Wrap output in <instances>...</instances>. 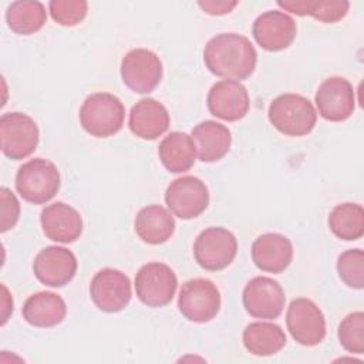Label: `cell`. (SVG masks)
<instances>
[{"label": "cell", "mask_w": 364, "mask_h": 364, "mask_svg": "<svg viewBox=\"0 0 364 364\" xmlns=\"http://www.w3.org/2000/svg\"><path fill=\"white\" fill-rule=\"evenodd\" d=\"M203 61L212 74L240 81L253 74L257 53L247 37L237 33H220L206 43Z\"/></svg>", "instance_id": "1"}, {"label": "cell", "mask_w": 364, "mask_h": 364, "mask_svg": "<svg viewBox=\"0 0 364 364\" xmlns=\"http://www.w3.org/2000/svg\"><path fill=\"white\" fill-rule=\"evenodd\" d=\"M125 107L121 100L109 92L88 95L80 108V122L85 132L97 138H108L121 131Z\"/></svg>", "instance_id": "2"}, {"label": "cell", "mask_w": 364, "mask_h": 364, "mask_svg": "<svg viewBox=\"0 0 364 364\" xmlns=\"http://www.w3.org/2000/svg\"><path fill=\"white\" fill-rule=\"evenodd\" d=\"M269 121L282 134L303 136L313 131L317 112L313 104L300 94L277 95L269 105Z\"/></svg>", "instance_id": "3"}, {"label": "cell", "mask_w": 364, "mask_h": 364, "mask_svg": "<svg viewBox=\"0 0 364 364\" xmlns=\"http://www.w3.org/2000/svg\"><path fill=\"white\" fill-rule=\"evenodd\" d=\"M16 189L30 203H47L60 189V172L48 159H30L16 173Z\"/></svg>", "instance_id": "4"}, {"label": "cell", "mask_w": 364, "mask_h": 364, "mask_svg": "<svg viewBox=\"0 0 364 364\" xmlns=\"http://www.w3.org/2000/svg\"><path fill=\"white\" fill-rule=\"evenodd\" d=\"M178 309L189 321L208 323L220 310V293L209 279H191L179 290Z\"/></svg>", "instance_id": "5"}, {"label": "cell", "mask_w": 364, "mask_h": 364, "mask_svg": "<svg viewBox=\"0 0 364 364\" xmlns=\"http://www.w3.org/2000/svg\"><path fill=\"white\" fill-rule=\"evenodd\" d=\"M237 253V240L235 235L219 226L202 230L193 243V256L196 263L209 272H218L228 267Z\"/></svg>", "instance_id": "6"}, {"label": "cell", "mask_w": 364, "mask_h": 364, "mask_svg": "<svg viewBox=\"0 0 364 364\" xmlns=\"http://www.w3.org/2000/svg\"><path fill=\"white\" fill-rule=\"evenodd\" d=\"M0 138L3 154L13 159L30 156L38 145V127L36 121L23 112H6L0 118Z\"/></svg>", "instance_id": "7"}, {"label": "cell", "mask_w": 364, "mask_h": 364, "mask_svg": "<svg viewBox=\"0 0 364 364\" xmlns=\"http://www.w3.org/2000/svg\"><path fill=\"white\" fill-rule=\"evenodd\" d=\"M176 287L175 272L161 262H149L135 274L136 297L148 307H164L171 303Z\"/></svg>", "instance_id": "8"}, {"label": "cell", "mask_w": 364, "mask_h": 364, "mask_svg": "<svg viewBox=\"0 0 364 364\" xmlns=\"http://www.w3.org/2000/svg\"><path fill=\"white\" fill-rule=\"evenodd\" d=\"M286 324L290 336L301 346L313 347L326 337V318L318 306L306 297L290 301L286 313Z\"/></svg>", "instance_id": "9"}, {"label": "cell", "mask_w": 364, "mask_h": 364, "mask_svg": "<svg viewBox=\"0 0 364 364\" xmlns=\"http://www.w3.org/2000/svg\"><path fill=\"white\" fill-rule=\"evenodd\" d=\"M162 74V61L154 51L146 48H134L121 61V78L124 84L138 94L154 91L161 82Z\"/></svg>", "instance_id": "10"}, {"label": "cell", "mask_w": 364, "mask_h": 364, "mask_svg": "<svg viewBox=\"0 0 364 364\" xmlns=\"http://www.w3.org/2000/svg\"><path fill=\"white\" fill-rule=\"evenodd\" d=\"M165 203L181 219L198 218L209 205L208 186L196 176L186 175L176 178L165 191Z\"/></svg>", "instance_id": "11"}, {"label": "cell", "mask_w": 364, "mask_h": 364, "mask_svg": "<svg viewBox=\"0 0 364 364\" xmlns=\"http://www.w3.org/2000/svg\"><path fill=\"white\" fill-rule=\"evenodd\" d=\"M90 296L101 311L118 313L131 301V280L118 269L104 267L91 279Z\"/></svg>", "instance_id": "12"}, {"label": "cell", "mask_w": 364, "mask_h": 364, "mask_svg": "<svg viewBox=\"0 0 364 364\" xmlns=\"http://www.w3.org/2000/svg\"><path fill=\"white\" fill-rule=\"evenodd\" d=\"M245 310L256 318H277L286 303L283 287L272 277L256 276L243 289Z\"/></svg>", "instance_id": "13"}, {"label": "cell", "mask_w": 364, "mask_h": 364, "mask_svg": "<svg viewBox=\"0 0 364 364\" xmlns=\"http://www.w3.org/2000/svg\"><path fill=\"white\" fill-rule=\"evenodd\" d=\"M314 101L318 114L331 122L348 119L355 108V94L351 82L343 77L326 78L317 88Z\"/></svg>", "instance_id": "14"}, {"label": "cell", "mask_w": 364, "mask_h": 364, "mask_svg": "<svg viewBox=\"0 0 364 364\" xmlns=\"http://www.w3.org/2000/svg\"><path fill=\"white\" fill-rule=\"evenodd\" d=\"M75 255L61 246H47L41 249L34 262L33 272L38 282L50 287H63L68 284L77 273Z\"/></svg>", "instance_id": "15"}, {"label": "cell", "mask_w": 364, "mask_h": 364, "mask_svg": "<svg viewBox=\"0 0 364 364\" xmlns=\"http://www.w3.org/2000/svg\"><path fill=\"white\" fill-rule=\"evenodd\" d=\"M252 34L263 50L280 51L294 41L297 24L284 11L269 10L256 17L252 26Z\"/></svg>", "instance_id": "16"}, {"label": "cell", "mask_w": 364, "mask_h": 364, "mask_svg": "<svg viewBox=\"0 0 364 364\" xmlns=\"http://www.w3.org/2000/svg\"><path fill=\"white\" fill-rule=\"evenodd\" d=\"M209 112L223 121L242 119L250 107L246 87L235 80H222L212 85L206 98Z\"/></svg>", "instance_id": "17"}, {"label": "cell", "mask_w": 364, "mask_h": 364, "mask_svg": "<svg viewBox=\"0 0 364 364\" xmlns=\"http://www.w3.org/2000/svg\"><path fill=\"white\" fill-rule=\"evenodd\" d=\"M40 222L44 235L58 243H73L82 233L81 215L64 202H54L41 210Z\"/></svg>", "instance_id": "18"}, {"label": "cell", "mask_w": 364, "mask_h": 364, "mask_svg": "<svg viewBox=\"0 0 364 364\" xmlns=\"http://www.w3.org/2000/svg\"><path fill=\"white\" fill-rule=\"evenodd\" d=\"M171 118L165 105L154 98L139 100L129 111L128 125L138 138L154 141L169 128Z\"/></svg>", "instance_id": "19"}, {"label": "cell", "mask_w": 364, "mask_h": 364, "mask_svg": "<svg viewBox=\"0 0 364 364\" xmlns=\"http://www.w3.org/2000/svg\"><path fill=\"white\" fill-rule=\"evenodd\" d=\"M252 259L262 272L282 273L293 259V245L280 233H263L252 245Z\"/></svg>", "instance_id": "20"}, {"label": "cell", "mask_w": 364, "mask_h": 364, "mask_svg": "<svg viewBox=\"0 0 364 364\" xmlns=\"http://www.w3.org/2000/svg\"><path fill=\"white\" fill-rule=\"evenodd\" d=\"M196 156L202 162H218L230 149L232 134L229 128L220 122L206 119L199 122L191 134Z\"/></svg>", "instance_id": "21"}, {"label": "cell", "mask_w": 364, "mask_h": 364, "mask_svg": "<svg viewBox=\"0 0 364 364\" xmlns=\"http://www.w3.org/2000/svg\"><path fill=\"white\" fill-rule=\"evenodd\" d=\"M24 320L41 328L60 324L67 316V306L63 297L53 291H38L31 294L21 309Z\"/></svg>", "instance_id": "22"}, {"label": "cell", "mask_w": 364, "mask_h": 364, "mask_svg": "<svg viewBox=\"0 0 364 364\" xmlns=\"http://www.w3.org/2000/svg\"><path fill=\"white\" fill-rule=\"evenodd\" d=\"M134 228L142 242L148 245H161L173 235L175 219L164 206L148 205L136 213Z\"/></svg>", "instance_id": "23"}, {"label": "cell", "mask_w": 364, "mask_h": 364, "mask_svg": "<svg viewBox=\"0 0 364 364\" xmlns=\"http://www.w3.org/2000/svg\"><path fill=\"white\" fill-rule=\"evenodd\" d=\"M158 155L166 171L182 173L195 165L196 148L192 136L185 132L173 131L161 141Z\"/></svg>", "instance_id": "24"}, {"label": "cell", "mask_w": 364, "mask_h": 364, "mask_svg": "<svg viewBox=\"0 0 364 364\" xmlns=\"http://www.w3.org/2000/svg\"><path fill=\"white\" fill-rule=\"evenodd\" d=\"M286 341L284 331L274 323L255 321L243 330V344L253 355H273L286 346Z\"/></svg>", "instance_id": "25"}, {"label": "cell", "mask_w": 364, "mask_h": 364, "mask_svg": "<svg viewBox=\"0 0 364 364\" xmlns=\"http://www.w3.org/2000/svg\"><path fill=\"white\" fill-rule=\"evenodd\" d=\"M6 21L13 33L28 36L43 28L47 21V11L41 1H13L6 10Z\"/></svg>", "instance_id": "26"}, {"label": "cell", "mask_w": 364, "mask_h": 364, "mask_svg": "<svg viewBox=\"0 0 364 364\" xmlns=\"http://www.w3.org/2000/svg\"><path fill=\"white\" fill-rule=\"evenodd\" d=\"M277 6L296 16H311L323 23L340 21L350 9V3L346 0H279Z\"/></svg>", "instance_id": "27"}, {"label": "cell", "mask_w": 364, "mask_h": 364, "mask_svg": "<svg viewBox=\"0 0 364 364\" xmlns=\"http://www.w3.org/2000/svg\"><path fill=\"white\" fill-rule=\"evenodd\" d=\"M328 228L343 240H357L364 235V209L358 203L346 202L334 206L328 215Z\"/></svg>", "instance_id": "28"}, {"label": "cell", "mask_w": 364, "mask_h": 364, "mask_svg": "<svg viewBox=\"0 0 364 364\" xmlns=\"http://www.w3.org/2000/svg\"><path fill=\"white\" fill-rule=\"evenodd\" d=\"M341 347L353 354L364 353V313L354 311L346 316L337 330Z\"/></svg>", "instance_id": "29"}, {"label": "cell", "mask_w": 364, "mask_h": 364, "mask_svg": "<svg viewBox=\"0 0 364 364\" xmlns=\"http://www.w3.org/2000/svg\"><path fill=\"white\" fill-rule=\"evenodd\" d=\"M337 272L340 279L351 289L364 286V252L361 249H348L337 259Z\"/></svg>", "instance_id": "30"}, {"label": "cell", "mask_w": 364, "mask_h": 364, "mask_svg": "<svg viewBox=\"0 0 364 364\" xmlns=\"http://www.w3.org/2000/svg\"><path fill=\"white\" fill-rule=\"evenodd\" d=\"M48 10L55 23L71 27L85 18L88 3L84 0H51Z\"/></svg>", "instance_id": "31"}, {"label": "cell", "mask_w": 364, "mask_h": 364, "mask_svg": "<svg viewBox=\"0 0 364 364\" xmlns=\"http://www.w3.org/2000/svg\"><path fill=\"white\" fill-rule=\"evenodd\" d=\"M0 203H1V222L0 230L4 233L14 228L20 218V203L16 195L6 186L0 188Z\"/></svg>", "instance_id": "32"}, {"label": "cell", "mask_w": 364, "mask_h": 364, "mask_svg": "<svg viewBox=\"0 0 364 364\" xmlns=\"http://www.w3.org/2000/svg\"><path fill=\"white\" fill-rule=\"evenodd\" d=\"M198 6L210 16H223L230 13L236 6L237 1H226V0H200Z\"/></svg>", "instance_id": "33"}]
</instances>
